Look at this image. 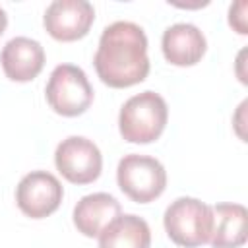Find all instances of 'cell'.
<instances>
[{
	"label": "cell",
	"mask_w": 248,
	"mask_h": 248,
	"mask_svg": "<svg viewBox=\"0 0 248 248\" xmlns=\"http://www.w3.org/2000/svg\"><path fill=\"white\" fill-rule=\"evenodd\" d=\"M6 27H8V16H6V12L0 8V35L6 31Z\"/></svg>",
	"instance_id": "obj_15"
},
{
	"label": "cell",
	"mask_w": 248,
	"mask_h": 248,
	"mask_svg": "<svg viewBox=\"0 0 248 248\" xmlns=\"http://www.w3.org/2000/svg\"><path fill=\"white\" fill-rule=\"evenodd\" d=\"M213 211V229L209 244L213 248H240L246 242L248 211L240 203H217Z\"/></svg>",
	"instance_id": "obj_12"
},
{
	"label": "cell",
	"mask_w": 248,
	"mask_h": 248,
	"mask_svg": "<svg viewBox=\"0 0 248 248\" xmlns=\"http://www.w3.org/2000/svg\"><path fill=\"white\" fill-rule=\"evenodd\" d=\"M151 231L145 219L138 215L116 217L101 234L99 248H149Z\"/></svg>",
	"instance_id": "obj_13"
},
{
	"label": "cell",
	"mask_w": 248,
	"mask_h": 248,
	"mask_svg": "<svg viewBox=\"0 0 248 248\" xmlns=\"http://www.w3.org/2000/svg\"><path fill=\"white\" fill-rule=\"evenodd\" d=\"M161 48L167 62L174 66H194L202 60L207 48L203 33L192 23H174L165 29Z\"/></svg>",
	"instance_id": "obj_11"
},
{
	"label": "cell",
	"mask_w": 248,
	"mask_h": 248,
	"mask_svg": "<svg viewBox=\"0 0 248 248\" xmlns=\"http://www.w3.org/2000/svg\"><path fill=\"white\" fill-rule=\"evenodd\" d=\"M165 231L169 238L184 248H198L207 244L213 229L211 205L196 198H176L165 209Z\"/></svg>",
	"instance_id": "obj_3"
},
{
	"label": "cell",
	"mask_w": 248,
	"mask_h": 248,
	"mask_svg": "<svg viewBox=\"0 0 248 248\" xmlns=\"http://www.w3.org/2000/svg\"><path fill=\"white\" fill-rule=\"evenodd\" d=\"M46 103L56 114L78 116L93 103V87L79 66L60 64L52 70L46 89Z\"/></svg>",
	"instance_id": "obj_5"
},
{
	"label": "cell",
	"mask_w": 248,
	"mask_h": 248,
	"mask_svg": "<svg viewBox=\"0 0 248 248\" xmlns=\"http://www.w3.org/2000/svg\"><path fill=\"white\" fill-rule=\"evenodd\" d=\"M116 182L132 202L149 203L165 192L167 170L155 157L130 153L116 167Z\"/></svg>",
	"instance_id": "obj_4"
},
{
	"label": "cell",
	"mask_w": 248,
	"mask_h": 248,
	"mask_svg": "<svg viewBox=\"0 0 248 248\" xmlns=\"http://www.w3.org/2000/svg\"><path fill=\"white\" fill-rule=\"evenodd\" d=\"M95 21V10L87 0H54L43 16L46 33L62 43H72L87 35Z\"/></svg>",
	"instance_id": "obj_8"
},
{
	"label": "cell",
	"mask_w": 248,
	"mask_h": 248,
	"mask_svg": "<svg viewBox=\"0 0 248 248\" xmlns=\"http://www.w3.org/2000/svg\"><path fill=\"white\" fill-rule=\"evenodd\" d=\"M167 120L169 108L165 99L155 91H143L122 105L118 130L130 143H151L163 134Z\"/></svg>",
	"instance_id": "obj_2"
},
{
	"label": "cell",
	"mask_w": 248,
	"mask_h": 248,
	"mask_svg": "<svg viewBox=\"0 0 248 248\" xmlns=\"http://www.w3.org/2000/svg\"><path fill=\"white\" fill-rule=\"evenodd\" d=\"M244 12H246V2H236V4L231 6V10H229V23H231V27H234L240 35H246V33H248Z\"/></svg>",
	"instance_id": "obj_14"
},
{
	"label": "cell",
	"mask_w": 248,
	"mask_h": 248,
	"mask_svg": "<svg viewBox=\"0 0 248 248\" xmlns=\"http://www.w3.org/2000/svg\"><path fill=\"white\" fill-rule=\"evenodd\" d=\"M64 188L60 180L46 170L27 172L16 188V203L23 215L31 219H45L52 215L62 203Z\"/></svg>",
	"instance_id": "obj_7"
},
{
	"label": "cell",
	"mask_w": 248,
	"mask_h": 248,
	"mask_svg": "<svg viewBox=\"0 0 248 248\" xmlns=\"http://www.w3.org/2000/svg\"><path fill=\"white\" fill-rule=\"evenodd\" d=\"M93 64L97 76L108 87L122 89L141 83L149 74L143 29L134 21H114L105 27Z\"/></svg>",
	"instance_id": "obj_1"
},
{
	"label": "cell",
	"mask_w": 248,
	"mask_h": 248,
	"mask_svg": "<svg viewBox=\"0 0 248 248\" xmlns=\"http://www.w3.org/2000/svg\"><path fill=\"white\" fill-rule=\"evenodd\" d=\"M0 64L6 78L12 81H31L45 66V50L35 39L14 37L4 45L0 52Z\"/></svg>",
	"instance_id": "obj_9"
},
{
	"label": "cell",
	"mask_w": 248,
	"mask_h": 248,
	"mask_svg": "<svg viewBox=\"0 0 248 248\" xmlns=\"http://www.w3.org/2000/svg\"><path fill=\"white\" fill-rule=\"evenodd\" d=\"M122 207L118 200L107 192H95L83 196L74 207V225L83 236H99L116 217Z\"/></svg>",
	"instance_id": "obj_10"
},
{
	"label": "cell",
	"mask_w": 248,
	"mask_h": 248,
	"mask_svg": "<svg viewBox=\"0 0 248 248\" xmlns=\"http://www.w3.org/2000/svg\"><path fill=\"white\" fill-rule=\"evenodd\" d=\"M54 165L68 182L91 184L103 170V155L91 140L83 136H70L58 143L54 151Z\"/></svg>",
	"instance_id": "obj_6"
}]
</instances>
